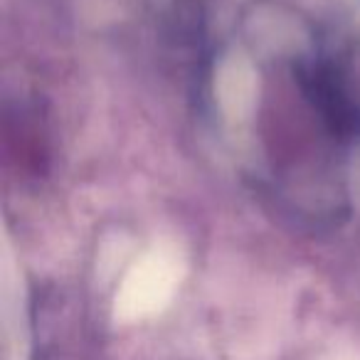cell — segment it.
I'll return each instance as SVG.
<instances>
[{"mask_svg": "<svg viewBox=\"0 0 360 360\" xmlns=\"http://www.w3.org/2000/svg\"><path fill=\"white\" fill-rule=\"evenodd\" d=\"M301 84L304 91L314 99L316 109L321 111L333 134H358L360 131V114L355 109L353 99L348 96L345 86L340 84L338 75L330 65H314L301 72Z\"/></svg>", "mask_w": 360, "mask_h": 360, "instance_id": "6da1fadb", "label": "cell"}]
</instances>
